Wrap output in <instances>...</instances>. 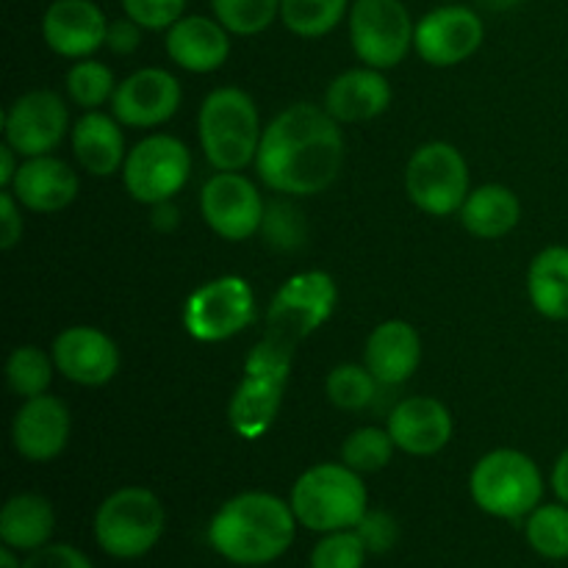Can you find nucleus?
<instances>
[{"mask_svg": "<svg viewBox=\"0 0 568 568\" xmlns=\"http://www.w3.org/2000/svg\"><path fill=\"white\" fill-rule=\"evenodd\" d=\"M344 164V133L325 105L294 103L264 128L255 172L286 197L320 194Z\"/></svg>", "mask_w": 568, "mask_h": 568, "instance_id": "nucleus-1", "label": "nucleus"}, {"mask_svg": "<svg viewBox=\"0 0 568 568\" xmlns=\"http://www.w3.org/2000/svg\"><path fill=\"white\" fill-rule=\"evenodd\" d=\"M297 516L286 499L244 491L227 499L209 521V544L233 566H270L288 552L297 536Z\"/></svg>", "mask_w": 568, "mask_h": 568, "instance_id": "nucleus-2", "label": "nucleus"}, {"mask_svg": "<svg viewBox=\"0 0 568 568\" xmlns=\"http://www.w3.org/2000/svg\"><path fill=\"white\" fill-rule=\"evenodd\" d=\"M297 349L277 342L272 336H261L244 361V375L227 405L231 430L244 442H258L275 425L283 408L288 372Z\"/></svg>", "mask_w": 568, "mask_h": 568, "instance_id": "nucleus-3", "label": "nucleus"}, {"mask_svg": "<svg viewBox=\"0 0 568 568\" xmlns=\"http://www.w3.org/2000/svg\"><path fill=\"white\" fill-rule=\"evenodd\" d=\"M197 136L216 172H242L247 164H255L264 136L258 105L239 87L214 89L200 105Z\"/></svg>", "mask_w": 568, "mask_h": 568, "instance_id": "nucleus-4", "label": "nucleus"}, {"mask_svg": "<svg viewBox=\"0 0 568 568\" xmlns=\"http://www.w3.org/2000/svg\"><path fill=\"white\" fill-rule=\"evenodd\" d=\"M300 527L311 532L355 530L369 510V491L347 464H316L297 477L288 497Z\"/></svg>", "mask_w": 568, "mask_h": 568, "instance_id": "nucleus-5", "label": "nucleus"}, {"mask_svg": "<svg viewBox=\"0 0 568 568\" xmlns=\"http://www.w3.org/2000/svg\"><path fill=\"white\" fill-rule=\"evenodd\" d=\"M166 527L161 499L150 488L125 486L98 505L94 541L109 558L139 560L153 552Z\"/></svg>", "mask_w": 568, "mask_h": 568, "instance_id": "nucleus-6", "label": "nucleus"}, {"mask_svg": "<svg viewBox=\"0 0 568 568\" xmlns=\"http://www.w3.org/2000/svg\"><path fill=\"white\" fill-rule=\"evenodd\" d=\"M469 494L477 508L494 519H527L541 505L544 477L530 455L494 449L471 469Z\"/></svg>", "mask_w": 568, "mask_h": 568, "instance_id": "nucleus-7", "label": "nucleus"}, {"mask_svg": "<svg viewBox=\"0 0 568 568\" xmlns=\"http://www.w3.org/2000/svg\"><path fill=\"white\" fill-rule=\"evenodd\" d=\"M405 192L425 214H460L471 192L464 153L449 142H427L416 148L405 166Z\"/></svg>", "mask_w": 568, "mask_h": 568, "instance_id": "nucleus-8", "label": "nucleus"}, {"mask_svg": "<svg viewBox=\"0 0 568 568\" xmlns=\"http://www.w3.org/2000/svg\"><path fill=\"white\" fill-rule=\"evenodd\" d=\"M336 300V281L327 272H297L272 297L264 333L297 349L303 338H308L316 327L331 320Z\"/></svg>", "mask_w": 568, "mask_h": 568, "instance_id": "nucleus-9", "label": "nucleus"}, {"mask_svg": "<svg viewBox=\"0 0 568 568\" xmlns=\"http://www.w3.org/2000/svg\"><path fill=\"white\" fill-rule=\"evenodd\" d=\"M183 327L194 342L216 344L247 331L255 320L253 286L242 275H222L194 288L183 303Z\"/></svg>", "mask_w": 568, "mask_h": 568, "instance_id": "nucleus-10", "label": "nucleus"}, {"mask_svg": "<svg viewBox=\"0 0 568 568\" xmlns=\"http://www.w3.org/2000/svg\"><path fill=\"white\" fill-rule=\"evenodd\" d=\"M347 22L349 44L366 67L392 70L414 48L416 22L403 0H355Z\"/></svg>", "mask_w": 568, "mask_h": 568, "instance_id": "nucleus-11", "label": "nucleus"}, {"mask_svg": "<svg viewBox=\"0 0 568 568\" xmlns=\"http://www.w3.org/2000/svg\"><path fill=\"white\" fill-rule=\"evenodd\" d=\"M192 175V153L170 133H153L128 150L122 183L136 203L159 205L175 197Z\"/></svg>", "mask_w": 568, "mask_h": 568, "instance_id": "nucleus-12", "label": "nucleus"}, {"mask_svg": "<svg viewBox=\"0 0 568 568\" xmlns=\"http://www.w3.org/2000/svg\"><path fill=\"white\" fill-rule=\"evenodd\" d=\"M264 211V197L242 172H216L200 192V214L205 225L225 242H244L261 233Z\"/></svg>", "mask_w": 568, "mask_h": 568, "instance_id": "nucleus-13", "label": "nucleus"}, {"mask_svg": "<svg viewBox=\"0 0 568 568\" xmlns=\"http://www.w3.org/2000/svg\"><path fill=\"white\" fill-rule=\"evenodd\" d=\"M70 128V111L61 94L50 89H33L20 94L3 114L6 144L20 153V159L50 155L59 150Z\"/></svg>", "mask_w": 568, "mask_h": 568, "instance_id": "nucleus-14", "label": "nucleus"}, {"mask_svg": "<svg viewBox=\"0 0 568 568\" xmlns=\"http://www.w3.org/2000/svg\"><path fill=\"white\" fill-rule=\"evenodd\" d=\"M486 22L469 6H438L416 22L414 50L430 67H458L480 50Z\"/></svg>", "mask_w": 568, "mask_h": 568, "instance_id": "nucleus-15", "label": "nucleus"}, {"mask_svg": "<svg viewBox=\"0 0 568 568\" xmlns=\"http://www.w3.org/2000/svg\"><path fill=\"white\" fill-rule=\"evenodd\" d=\"M181 83L170 70L144 67L116 83L111 114L125 128H155L170 122L181 109Z\"/></svg>", "mask_w": 568, "mask_h": 568, "instance_id": "nucleus-16", "label": "nucleus"}, {"mask_svg": "<svg viewBox=\"0 0 568 568\" xmlns=\"http://www.w3.org/2000/svg\"><path fill=\"white\" fill-rule=\"evenodd\" d=\"M55 372L78 386H105L120 372L116 342L100 327L72 325L53 338Z\"/></svg>", "mask_w": 568, "mask_h": 568, "instance_id": "nucleus-17", "label": "nucleus"}, {"mask_svg": "<svg viewBox=\"0 0 568 568\" xmlns=\"http://www.w3.org/2000/svg\"><path fill=\"white\" fill-rule=\"evenodd\" d=\"M70 408L53 394L22 399L11 422V444L17 455L31 464H50L70 442Z\"/></svg>", "mask_w": 568, "mask_h": 568, "instance_id": "nucleus-18", "label": "nucleus"}, {"mask_svg": "<svg viewBox=\"0 0 568 568\" xmlns=\"http://www.w3.org/2000/svg\"><path fill=\"white\" fill-rule=\"evenodd\" d=\"M44 44L61 59H89L105 48L109 20L94 0H53L42 17Z\"/></svg>", "mask_w": 568, "mask_h": 568, "instance_id": "nucleus-19", "label": "nucleus"}, {"mask_svg": "<svg viewBox=\"0 0 568 568\" xmlns=\"http://www.w3.org/2000/svg\"><path fill=\"white\" fill-rule=\"evenodd\" d=\"M386 430L405 455L427 458L442 453L453 438V414L436 397H408L394 405Z\"/></svg>", "mask_w": 568, "mask_h": 568, "instance_id": "nucleus-20", "label": "nucleus"}, {"mask_svg": "<svg viewBox=\"0 0 568 568\" xmlns=\"http://www.w3.org/2000/svg\"><path fill=\"white\" fill-rule=\"evenodd\" d=\"M78 189H81V181H78L75 170L50 153L22 159L9 192L20 200L22 209L37 211V214H55V211L72 205Z\"/></svg>", "mask_w": 568, "mask_h": 568, "instance_id": "nucleus-21", "label": "nucleus"}, {"mask_svg": "<svg viewBox=\"0 0 568 568\" xmlns=\"http://www.w3.org/2000/svg\"><path fill=\"white\" fill-rule=\"evenodd\" d=\"M422 364V336L410 322L386 320L369 333L364 347V366L381 386H403Z\"/></svg>", "mask_w": 568, "mask_h": 568, "instance_id": "nucleus-22", "label": "nucleus"}, {"mask_svg": "<svg viewBox=\"0 0 568 568\" xmlns=\"http://www.w3.org/2000/svg\"><path fill=\"white\" fill-rule=\"evenodd\" d=\"M166 55L186 72H216L231 55V31L216 17H181L166 31Z\"/></svg>", "mask_w": 568, "mask_h": 568, "instance_id": "nucleus-23", "label": "nucleus"}, {"mask_svg": "<svg viewBox=\"0 0 568 568\" xmlns=\"http://www.w3.org/2000/svg\"><path fill=\"white\" fill-rule=\"evenodd\" d=\"M325 111L336 122L355 125L381 116L392 105V83L375 67H355L333 78L325 89Z\"/></svg>", "mask_w": 568, "mask_h": 568, "instance_id": "nucleus-24", "label": "nucleus"}, {"mask_svg": "<svg viewBox=\"0 0 568 568\" xmlns=\"http://www.w3.org/2000/svg\"><path fill=\"white\" fill-rule=\"evenodd\" d=\"M70 142L78 164L94 178L114 175L128 159L122 122L103 111H87L70 131Z\"/></svg>", "mask_w": 568, "mask_h": 568, "instance_id": "nucleus-25", "label": "nucleus"}, {"mask_svg": "<svg viewBox=\"0 0 568 568\" xmlns=\"http://www.w3.org/2000/svg\"><path fill=\"white\" fill-rule=\"evenodd\" d=\"M55 532V510L48 497L33 491L14 494L0 510V541L17 552H37L48 547Z\"/></svg>", "mask_w": 568, "mask_h": 568, "instance_id": "nucleus-26", "label": "nucleus"}, {"mask_svg": "<svg viewBox=\"0 0 568 568\" xmlns=\"http://www.w3.org/2000/svg\"><path fill=\"white\" fill-rule=\"evenodd\" d=\"M521 203L514 189L488 183L475 189L460 209V222L477 239H503L519 225Z\"/></svg>", "mask_w": 568, "mask_h": 568, "instance_id": "nucleus-27", "label": "nucleus"}, {"mask_svg": "<svg viewBox=\"0 0 568 568\" xmlns=\"http://www.w3.org/2000/svg\"><path fill=\"white\" fill-rule=\"evenodd\" d=\"M527 294L538 314L552 322H568V247L552 244L532 258Z\"/></svg>", "mask_w": 568, "mask_h": 568, "instance_id": "nucleus-28", "label": "nucleus"}, {"mask_svg": "<svg viewBox=\"0 0 568 568\" xmlns=\"http://www.w3.org/2000/svg\"><path fill=\"white\" fill-rule=\"evenodd\" d=\"M349 0H281V22L303 39L331 33L349 14Z\"/></svg>", "mask_w": 568, "mask_h": 568, "instance_id": "nucleus-29", "label": "nucleus"}, {"mask_svg": "<svg viewBox=\"0 0 568 568\" xmlns=\"http://www.w3.org/2000/svg\"><path fill=\"white\" fill-rule=\"evenodd\" d=\"M53 372V355H48L37 344H22V347L11 349L9 361H6V383H9L11 394H17L20 399L48 394Z\"/></svg>", "mask_w": 568, "mask_h": 568, "instance_id": "nucleus-30", "label": "nucleus"}, {"mask_svg": "<svg viewBox=\"0 0 568 568\" xmlns=\"http://www.w3.org/2000/svg\"><path fill=\"white\" fill-rule=\"evenodd\" d=\"M525 538L541 558L568 560V505H538L525 519Z\"/></svg>", "mask_w": 568, "mask_h": 568, "instance_id": "nucleus-31", "label": "nucleus"}, {"mask_svg": "<svg viewBox=\"0 0 568 568\" xmlns=\"http://www.w3.org/2000/svg\"><path fill=\"white\" fill-rule=\"evenodd\" d=\"M116 92L114 70L103 61L81 59L67 72V94L83 111H98L100 105L109 103Z\"/></svg>", "mask_w": 568, "mask_h": 568, "instance_id": "nucleus-32", "label": "nucleus"}, {"mask_svg": "<svg viewBox=\"0 0 568 568\" xmlns=\"http://www.w3.org/2000/svg\"><path fill=\"white\" fill-rule=\"evenodd\" d=\"M377 377L366 366L338 364L325 377V394L336 408L342 410H366L377 399Z\"/></svg>", "mask_w": 568, "mask_h": 568, "instance_id": "nucleus-33", "label": "nucleus"}, {"mask_svg": "<svg viewBox=\"0 0 568 568\" xmlns=\"http://www.w3.org/2000/svg\"><path fill=\"white\" fill-rule=\"evenodd\" d=\"M394 449H397V444H394L392 433L383 430V427H361L344 438L342 464H347L358 475H372V471H381L392 464Z\"/></svg>", "mask_w": 568, "mask_h": 568, "instance_id": "nucleus-34", "label": "nucleus"}, {"mask_svg": "<svg viewBox=\"0 0 568 568\" xmlns=\"http://www.w3.org/2000/svg\"><path fill=\"white\" fill-rule=\"evenodd\" d=\"M261 236L277 253H297V250H303L305 239H308V225H305L303 211L292 200H272V203H266Z\"/></svg>", "mask_w": 568, "mask_h": 568, "instance_id": "nucleus-35", "label": "nucleus"}, {"mask_svg": "<svg viewBox=\"0 0 568 568\" xmlns=\"http://www.w3.org/2000/svg\"><path fill=\"white\" fill-rule=\"evenodd\" d=\"M211 11L236 37H255L281 17V0H211Z\"/></svg>", "mask_w": 568, "mask_h": 568, "instance_id": "nucleus-36", "label": "nucleus"}, {"mask_svg": "<svg viewBox=\"0 0 568 568\" xmlns=\"http://www.w3.org/2000/svg\"><path fill=\"white\" fill-rule=\"evenodd\" d=\"M366 544L355 530L325 532L311 549V568H364L366 566Z\"/></svg>", "mask_w": 568, "mask_h": 568, "instance_id": "nucleus-37", "label": "nucleus"}, {"mask_svg": "<svg viewBox=\"0 0 568 568\" xmlns=\"http://www.w3.org/2000/svg\"><path fill=\"white\" fill-rule=\"evenodd\" d=\"M186 0H122V11L144 31H170L183 17Z\"/></svg>", "mask_w": 568, "mask_h": 568, "instance_id": "nucleus-38", "label": "nucleus"}, {"mask_svg": "<svg viewBox=\"0 0 568 568\" xmlns=\"http://www.w3.org/2000/svg\"><path fill=\"white\" fill-rule=\"evenodd\" d=\"M355 532L366 544L369 555L392 552L399 541V525L388 510H366L364 519L355 527Z\"/></svg>", "mask_w": 568, "mask_h": 568, "instance_id": "nucleus-39", "label": "nucleus"}, {"mask_svg": "<svg viewBox=\"0 0 568 568\" xmlns=\"http://www.w3.org/2000/svg\"><path fill=\"white\" fill-rule=\"evenodd\" d=\"M22 568H94L81 549L70 544H48L22 560Z\"/></svg>", "mask_w": 568, "mask_h": 568, "instance_id": "nucleus-40", "label": "nucleus"}, {"mask_svg": "<svg viewBox=\"0 0 568 568\" xmlns=\"http://www.w3.org/2000/svg\"><path fill=\"white\" fill-rule=\"evenodd\" d=\"M22 205L9 189L0 192V247L14 250L22 239Z\"/></svg>", "mask_w": 568, "mask_h": 568, "instance_id": "nucleus-41", "label": "nucleus"}, {"mask_svg": "<svg viewBox=\"0 0 568 568\" xmlns=\"http://www.w3.org/2000/svg\"><path fill=\"white\" fill-rule=\"evenodd\" d=\"M144 28L133 22L131 17H120V20L109 22V37H105V48L116 55H131L142 44Z\"/></svg>", "mask_w": 568, "mask_h": 568, "instance_id": "nucleus-42", "label": "nucleus"}, {"mask_svg": "<svg viewBox=\"0 0 568 568\" xmlns=\"http://www.w3.org/2000/svg\"><path fill=\"white\" fill-rule=\"evenodd\" d=\"M549 483H552V491L555 497H558V503L568 505V447L558 455V460H555L552 480Z\"/></svg>", "mask_w": 568, "mask_h": 568, "instance_id": "nucleus-43", "label": "nucleus"}, {"mask_svg": "<svg viewBox=\"0 0 568 568\" xmlns=\"http://www.w3.org/2000/svg\"><path fill=\"white\" fill-rule=\"evenodd\" d=\"M20 153H17L11 144L3 142V148H0V186L9 189L11 181H14L17 170H20Z\"/></svg>", "mask_w": 568, "mask_h": 568, "instance_id": "nucleus-44", "label": "nucleus"}, {"mask_svg": "<svg viewBox=\"0 0 568 568\" xmlns=\"http://www.w3.org/2000/svg\"><path fill=\"white\" fill-rule=\"evenodd\" d=\"M178 222H181V214H178V209H175V203H172V200L153 205V227H155V231L170 233L172 227H178Z\"/></svg>", "mask_w": 568, "mask_h": 568, "instance_id": "nucleus-45", "label": "nucleus"}, {"mask_svg": "<svg viewBox=\"0 0 568 568\" xmlns=\"http://www.w3.org/2000/svg\"><path fill=\"white\" fill-rule=\"evenodd\" d=\"M521 0H477V6H483L486 11H508V9H516Z\"/></svg>", "mask_w": 568, "mask_h": 568, "instance_id": "nucleus-46", "label": "nucleus"}, {"mask_svg": "<svg viewBox=\"0 0 568 568\" xmlns=\"http://www.w3.org/2000/svg\"><path fill=\"white\" fill-rule=\"evenodd\" d=\"M17 549H11V547H3L0 549V568H22V560L17 558Z\"/></svg>", "mask_w": 568, "mask_h": 568, "instance_id": "nucleus-47", "label": "nucleus"}, {"mask_svg": "<svg viewBox=\"0 0 568 568\" xmlns=\"http://www.w3.org/2000/svg\"><path fill=\"white\" fill-rule=\"evenodd\" d=\"M250 568H258V566H250Z\"/></svg>", "mask_w": 568, "mask_h": 568, "instance_id": "nucleus-48", "label": "nucleus"}]
</instances>
